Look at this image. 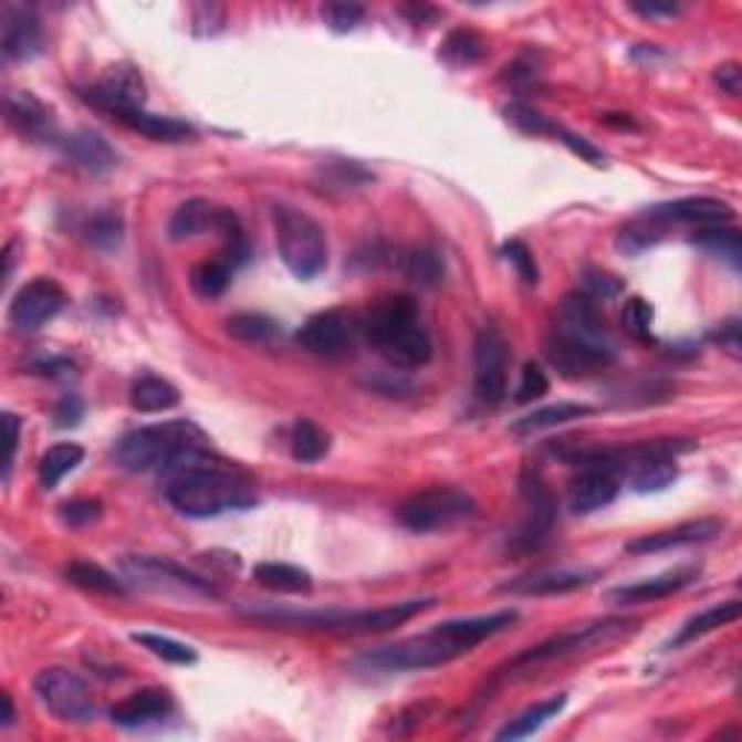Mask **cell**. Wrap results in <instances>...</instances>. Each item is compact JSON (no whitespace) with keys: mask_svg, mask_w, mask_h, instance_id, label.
<instances>
[{"mask_svg":"<svg viewBox=\"0 0 742 742\" xmlns=\"http://www.w3.org/2000/svg\"><path fill=\"white\" fill-rule=\"evenodd\" d=\"M177 404H180V391L163 377L146 375L130 386V406L137 412H169Z\"/></svg>","mask_w":742,"mask_h":742,"instance_id":"obj_31","label":"cell"},{"mask_svg":"<svg viewBox=\"0 0 742 742\" xmlns=\"http://www.w3.org/2000/svg\"><path fill=\"white\" fill-rule=\"evenodd\" d=\"M554 137H560V143L572 148V151L577 154V157H583V160L595 163V166H604V151L592 146L586 137H577V134H572V130H566V128H560V125H557V134H554Z\"/></svg>","mask_w":742,"mask_h":742,"instance_id":"obj_52","label":"cell"},{"mask_svg":"<svg viewBox=\"0 0 742 742\" xmlns=\"http://www.w3.org/2000/svg\"><path fill=\"white\" fill-rule=\"evenodd\" d=\"M82 415H85V404H82V398L79 395H64L62 400H59V406H55V427H79V421H82Z\"/></svg>","mask_w":742,"mask_h":742,"instance_id":"obj_53","label":"cell"},{"mask_svg":"<svg viewBox=\"0 0 742 742\" xmlns=\"http://www.w3.org/2000/svg\"><path fill=\"white\" fill-rule=\"evenodd\" d=\"M64 577H67V583L79 586V589L96 592V595H125L128 592V583L119 581L107 568L96 566V563H87V560H73V563H67L64 566Z\"/></svg>","mask_w":742,"mask_h":742,"instance_id":"obj_33","label":"cell"},{"mask_svg":"<svg viewBox=\"0 0 742 742\" xmlns=\"http://www.w3.org/2000/svg\"><path fill=\"white\" fill-rule=\"evenodd\" d=\"M363 18H366V9L357 7V3H325L322 7V21L337 32L357 30Z\"/></svg>","mask_w":742,"mask_h":742,"instance_id":"obj_48","label":"cell"},{"mask_svg":"<svg viewBox=\"0 0 742 742\" xmlns=\"http://www.w3.org/2000/svg\"><path fill=\"white\" fill-rule=\"evenodd\" d=\"M253 581L279 595H307L314 589L311 572L293 566V563H259L253 568Z\"/></svg>","mask_w":742,"mask_h":742,"instance_id":"obj_29","label":"cell"},{"mask_svg":"<svg viewBox=\"0 0 742 742\" xmlns=\"http://www.w3.org/2000/svg\"><path fill=\"white\" fill-rule=\"evenodd\" d=\"M595 412V406L589 404H572V400H563V404L543 406V409H534V412L522 415L511 424L513 436H534V432H543V429L563 427V424L581 421L586 415Z\"/></svg>","mask_w":742,"mask_h":742,"instance_id":"obj_27","label":"cell"},{"mask_svg":"<svg viewBox=\"0 0 742 742\" xmlns=\"http://www.w3.org/2000/svg\"><path fill=\"white\" fill-rule=\"evenodd\" d=\"M475 511L479 505L467 490L436 484L406 497L398 505V522L415 534H432V531L456 529L461 522L473 520Z\"/></svg>","mask_w":742,"mask_h":742,"instance_id":"obj_9","label":"cell"},{"mask_svg":"<svg viewBox=\"0 0 742 742\" xmlns=\"http://www.w3.org/2000/svg\"><path fill=\"white\" fill-rule=\"evenodd\" d=\"M134 641L143 644L151 656L169 661V665H195L198 661V652L189 644H180L169 636H157V633H134Z\"/></svg>","mask_w":742,"mask_h":742,"instance_id":"obj_42","label":"cell"},{"mask_svg":"<svg viewBox=\"0 0 742 742\" xmlns=\"http://www.w3.org/2000/svg\"><path fill=\"white\" fill-rule=\"evenodd\" d=\"M163 490L169 505L189 520H212L227 511H244L255 505L253 482L215 452L166 473Z\"/></svg>","mask_w":742,"mask_h":742,"instance_id":"obj_3","label":"cell"},{"mask_svg":"<svg viewBox=\"0 0 742 742\" xmlns=\"http://www.w3.org/2000/svg\"><path fill=\"white\" fill-rule=\"evenodd\" d=\"M511 345L497 325H484L473 345V395L488 409L508 398Z\"/></svg>","mask_w":742,"mask_h":742,"instance_id":"obj_12","label":"cell"},{"mask_svg":"<svg viewBox=\"0 0 742 742\" xmlns=\"http://www.w3.org/2000/svg\"><path fill=\"white\" fill-rule=\"evenodd\" d=\"M400 270H404L406 279H412L415 284H421V288H436L441 279H445V261L436 250H409V253L400 259Z\"/></svg>","mask_w":742,"mask_h":742,"instance_id":"obj_40","label":"cell"},{"mask_svg":"<svg viewBox=\"0 0 742 742\" xmlns=\"http://www.w3.org/2000/svg\"><path fill=\"white\" fill-rule=\"evenodd\" d=\"M273 227H276L279 259L293 276L307 282L320 276L328 264V238L322 223L296 207L279 203L273 207Z\"/></svg>","mask_w":742,"mask_h":742,"instance_id":"obj_7","label":"cell"},{"mask_svg":"<svg viewBox=\"0 0 742 742\" xmlns=\"http://www.w3.org/2000/svg\"><path fill=\"white\" fill-rule=\"evenodd\" d=\"M488 55V41L475 30H452L441 44V59L452 67H470Z\"/></svg>","mask_w":742,"mask_h":742,"instance_id":"obj_35","label":"cell"},{"mask_svg":"<svg viewBox=\"0 0 742 742\" xmlns=\"http://www.w3.org/2000/svg\"><path fill=\"white\" fill-rule=\"evenodd\" d=\"M740 615H742L740 600H725V604L711 606V609L693 615V618H690L688 624L679 629V636L670 641V647H681V644L697 641V638L708 636V633H713V629H722V627H728V624H734Z\"/></svg>","mask_w":742,"mask_h":742,"instance_id":"obj_32","label":"cell"},{"mask_svg":"<svg viewBox=\"0 0 742 742\" xmlns=\"http://www.w3.org/2000/svg\"><path fill=\"white\" fill-rule=\"evenodd\" d=\"M725 529L722 520H690L681 522L676 529L656 531V534H644L638 540H629L627 552L629 554H658V552H670V548H681V545H693V543H708L713 536H720V531Z\"/></svg>","mask_w":742,"mask_h":742,"instance_id":"obj_20","label":"cell"},{"mask_svg":"<svg viewBox=\"0 0 742 742\" xmlns=\"http://www.w3.org/2000/svg\"><path fill=\"white\" fill-rule=\"evenodd\" d=\"M522 493V522L516 534L511 536V548L520 554H531L543 548L545 540L552 536L554 522H557V499L552 497L548 484L536 470H525L520 482Z\"/></svg>","mask_w":742,"mask_h":742,"instance_id":"obj_13","label":"cell"},{"mask_svg":"<svg viewBox=\"0 0 742 742\" xmlns=\"http://www.w3.org/2000/svg\"><path fill=\"white\" fill-rule=\"evenodd\" d=\"M64 302H67V296H64L62 284L55 279H32L9 302V325L18 334H32V331L44 328L46 322L62 314Z\"/></svg>","mask_w":742,"mask_h":742,"instance_id":"obj_14","label":"cell"},{"mask_svg":"<svg viewBox=\"0 0 742 742\" xmlns=\"http://www.w3.org/2000/svg\"><path fill=\"white\" fill-rule=\"evenodd\" d=\"M566 704H568L566 693H557V697L545 699V702H536L534 708L522 711L516 720L508 722V725L497 734V740L516 742V740H525V736L536 734V731H540L545 722H552L557 713H563V708H566Z\"/></svg>","mask_w":742,"mask_h":742,"instance_id":"obj_30","label":"cell"},{"mask_svg":"<svg viewBox=\"0 0 742 742\" xmlns=\"http://www.w3.org/2000/svg\"><path fill=\"white\" fill-rule=\"evenodd\" d=\"M227 334H230L232 339H241V343L264 345L273 343V339L279 337V322L270 320L268 314L244 311V314H236L227 320Z\"/></svg>","mask_w":742,"mask_h":742,"instance_id":"obj_38","label":"cell"},{"mask_svg":"<svg viewBox=\"0 0 742 742\" xmlns=\"http://www.w3.org/2000/svg\"><path fill=\"white\" fill-rule=\"evenodd\" d=\"M218 209L215 203L203 198H191L175 209L169 221V238L171 241H189L203 232H215V221H218Z\"/></svg>","mask_w":742,"mask_h":742,"instance_id":"obj_28","label":"cell"},{"mask_svg":"<svg viewBox=\"0 0 742 742\" xmlns=\"http://www.w3.org/2000/svg\"><path fill=\"white\" fill-rule=\"evenodd\" d=\"M119 123L128 125V128L137 130V134H143V137L157 139V143H186V139H195V134H198V130L191 128L189 123H184V119H177V116L148 114L146 107L119 116Z\"/></svg>","mask_w":742,"mask_h":742,"instance_id":"obj_26","label":"cell"},{"mask_svg":"<svg viewBox=\"0 0 742 742\" xmlns=\"http://www.w3.org/2000/svg\"><path fill=\"white\" fill-rule=\"evenodd\" d=\"M713 339H717L731 357H740V322L731 320L725 322V325H720V331L713 334Z\"/></svg>","mask_w":742,"mask_h":742,"instance_id":"obj_55","label":"cell"},{"mask_svg":"<svg viewBox=\"0 0 742 742\" xmlns=\"http://www.w3.org/2000/svg\"><path fill=\"white\" fill-rule=\"evenodd\" d=\"M354 325L345 311H322L299 328L296 339L307 354L322 360H339L354 348Z\"/></svg>","mask_w":742,"mask_h":742,"instance_id":"obj_17","label":"cell"},{"mask_svg":"<svg viewBox=\"0 0 742 742\" xmlns=\"http://www.w3.org/2000/svg\"><path fill=\"white\" fill-rule=\"evenodd\" d=\"M368 180H372V175L352 160H331L320 166V184H322V189H328V191L331 189H337V191L360 189V186H366Z\"/></svg>","mask_w":742,"mask_h":742,"instance_id":"obj_41","label":"cell"},{"mask_svg":"<svg viewBox=\"0 0 742 742\" xmlns=\"http://www.w3.org/2000/svg\"><path fill=\"white\" fill-rule=\"evenodd\" d=\"M328 447H331L328 432L316 427L314 421L302 418V421L293 424L291 452L296 461H302V464H316V461H322L328 456Z\"/></svg>","mask_w":742,"mask_h":742,"instance_id":"obj_37","label":"cell"},{"mask_svg":"<svg viewBox=\"0 0 742 742\" xmlns=\"http://www.w3.org/2000/svg\"><path fill=\"white\" fill-rule=\"evenodd\" d=\"M85 100L119 119V116L130 114V111H143V105H146V82H143L134 64H111L102 73L100 82L85 93Z\"/></svg>","mask_w":742,"mask_h":742,"instance_id":"obj_15","label":"cell"},{"mask_svg":"<svg viewBox=\"0 0 742 742\" xmlns=\"http://www.w3.org/2000/svg\"><path fill=\"white\" fill-rule=\"evenodd\" d=\"M629 9H633V12H638V15H644V18L679 15V7H676V3H656V0H650V3H629Z\"/></svg>","mask_w":742,"mask_h":742,"instance_id":"obj_58","label":"cell"},{"mask_svg":"<svg viewBox=\"0 0 742 742\" xmlns=\"http://www.w3.org/2000/svg\"><path fill=\"white\" fill-rule=\"evenodd\" d=\"M3 708H7V713H3V725H12V720H15V708H12V697H9V693H3Z\"/></svg>","mask_w":742,"mask_h":742,"instance_id":"obj_59","label":"cell"},{"mask_svg":"<svg viewBox=\"0 0 742 742\" xmlns=\"http://www.w3.org/2000/svg\"><path fill=\"white\" fill-rule=\"evenodd\" d=\"M125 583H134L139 589L160 592V595H186V597H221V589L209 577L189 572L175 560L151 557V554H137V557L123 560Z\"/></svg>","mask_w":742,"mask_h":742,"instance_id":"obj_10","label":"cell"},{"mask_svg":"<svg viewBox=\"0 0 742 742\" xmlns=\"http://www.w3.org/2000/svg\"><path fill=\"white\" fill-rule=\"evenodd\" d=\"M3 424H7V473H3V479H9V470H12V464H15V452H18V429H21V421H18V415L7 412L3 415Z\"/></svg>","mask_w":742,"mask_h":742,"instance_id":"obj_56","label":"cell"},{"mask_svg":"<svg viewBox=\"0 0 742 742\" xmlns=\"http://www.w3.org/2000/svg\"><path fill=\"white\" fill-rule=\"evenodd\" d=\"M7 119L9 125L27 139H55V114L53 107L30 91H18L7 100Z\"/></svg>","mask_w":742,"mask_h":742,"instance_id":"obj_22","label":"cell"},{"mask_svg":"<svg viewBox=\"0 0 742 742\" xmlns=\"http://www.w3.org/2000/svg\"><path fill=\"white\" fill-rule=\"evenodd\" d=\"M123 232H125V223L116 212L93 215L85 227L87 241H91L96 250H105V253H111V250H116V247L123 244Z\"/></svg>","mask_w":742,"mask_h":742,"instance_id":"obj_44","label":"cell"},{"mask_svg":"<svg viewBox=\"0 0 742 742\" xmlns=\"http://www.w3.org/2000/svg\"><path fill=\"white\" fill-rule=\"evenodd\" d=\"M545 357L563 377H595L618 360V345L606 328L600 307L586 293H568L554 311Z\"/></svg>","mask_w":742,"mask_h":742,"instance_id":"obj_2","label":"cell"},{"mask_svg":"<svg viewBox=\"0 0 742 742\" xmlns=\"http://www.w3.org/2000/svg\"><path fill=\"white\" fill-rule=\"evenodd\" d=\"M624 291V284L613 276V273H604V270H589L586 276H583V291L595 302H609V299L620 296Z\"/></svg>","mask_w":742,"mask_h":742,"instance_id":"obj_51","label":"cell"},{"mask_svg":"<svg viewBox=\"0 0 742 742\" xmlns=\"http://www.w3.org/2000/svg\"><path fill=\"white\" fill-rule=\"evenodd\" d=\"M232 273H236V268H232L223 255L200 261L198 268L191 270V291L198 293L200 299H218L227 288H230Z\"/></svg>","mask_w":742,"mask_h":742,"instance_id":"obj_36","label":"cell"},{"mask_svg":"<svg viewBox=\"0 0 742 742\" xmlns=\"http://www.w3.org/2000/svg\"><path fill=\"white\" fill-rule=\"evenodd\" d=\"M516 618H520L516 609H502V613L475 615V618L445 620L427 633H418V636L380 647V650L363 652L354 667L363 673H412V670L445 667L456 658L473 652L488 638L505 633L508 627L516 624Z\"/></svg>","mask_w":742,"mask_h":742,"instance_id":"obj_1","label":"cell"},{"mask_svg":"<svg viewBox=\"0 0 742 742\" xmlns=\"http://www.w3.org/2000/svg\"><path fill=\"white\" fill-rule=\"evenodd\" d=\"M366 343L380 354L391 368L415 372L432 360V339L421 325L418 302L404 293L377 299L360 320Z\"/></svg>","mask_w":742,"mask_h":742,"instance_id":"obj_5","label":"cell"},{"mask_svg":"<svg viewBox=\"0 0 742 742\" xmlns=\"http://www.w3.org/2000/svg\"><path fill=\"white\" fill-rule=\"evenodd\" d=\"M620 473L613 464L600 459L577 461V475L568 484V508L581 516L600 511V508L613 505L615 497L620 493Z\"/></svg>","mask_w":742,"mask_h":742,"instance_id":"obj_16","label":"cell"},{"mask_svg":"<svg viewBox=\"0 0 742 742\" xmlns=\"http://www.w3.org/2000/svg\"><path fill=\"white\" fill-rule=\"evenodd\" d=\"M436 604V597L400 600V604L377 606V609H284V606H253L244 609V618L268 624V627L316 629V633H343V636H372L389 633L415 615Z\"/></svg>","mask_w":742,"mask_h":742,"instance_id":"obj_4","label":"cell"},{"mask_svg":"<svg viewBox=\"0 0 742 742\" xmlns=\"http://www.w3.org/2000/svg\"><path fill=\"white\" fill-rule=\"evenodd\" d=\"M650 218H656L661 227L670 223H690L697 230L704 227H728L734 221V209L728 207L725 200L717 198H681L673 203H658V207L647 209Z\"/></svg>","mask_w":742,"mask_h":742,"instance_id":"obj_18","label":"cell"},{"mask_svg":"<svg viewBox=\"0 0 742 742\" xmlns=\"http://www.w3.org/2000/svg\"><path fill=\"white\" fill-rule=\"evenodd\" d=\"M400 12H404L406 18H409V23H421V27H429V23L438 21V9L427 7V3H406V7H400Z\"/></svg>","mask_w":742,"mask_h":742,"instance_id":"obj_57","label":"cell"},{"mask_svg":"<svg viewBox=\"0 0 742 742\" xmlns=\"http://www.w3.org/2000/svg\"><path fill=\"white\" fill-rule=\"evenodd\" d=\"M595 581H597V572L557 568V572H536V574H529V577H516V581L505 583L502 592H513V595H525V597H552V595H568V592L586 589V586Z\"/></svg>","mask_w":742,"mask_h":742,"instance_id":"obj_24","label":"cell"},{"mask_svg":"<svg viewBox=\"0 0 742 742\" xmlns=\"http://www.w3.org/2000/svg\"><path fill=\"white\" fill-rule=\"evenodd\" d=\"M693 581H697V572H693V568H676V572H665L658 574V577L629 583V586H615V589L606 592V597L620 606L656 604L661 597H670L676 595V592H681Z\"/></svg>","mask_w":742,"mask_h":742,"instance_id":"obj_23","label":"cell"},{"mask_svg":"<svg viewBox=\"0 0 742 742\" xmlns=\"http://www.w3.org/2000/svg\"><path fill=\"white\" fill-rule=\"evenodd\" d=\"M32 688H35L39 702L53 713L55 720L85 725V722L96 717L91 688H87L82 676L67 670V667H46V670L35 676Z\"/></svg>","mask_w":742,"mask_h":742,"instance_id":"obj_11","label":"cell"},{"mask_svg":"<svg viewBox=\"0 0 742 742\" xmlns=\"http://www.w3.org/2000/svg\"><path fill=\"white\" fill-rule=\"evenodd\" d=\"M3 59L7 62H30L44 50V32L39 15L27 7H9L3 12Z\"/></svg>","mask_w":742,"mask_h":742,"instance_id":"obj_19","label":"cell"},{"mask_svg":"<svg viewBox=\"0 0 742 742\" xmlns=\"http://www.w3.org/2000/svg\"><path fill=\"white\" fill-rule=\"evenodd\" d=\"M175 711L171 693L163 688H143L111 708V720L119 728H146L163 722Z\"/></svg>","mask_w":742,"mask_h":742,"instance_id":"obj_21","label":"cell"},{"mask_svg":"<svg viewBox=\"0 0 742 742\" xmlns=\"http://www.w3.org/2000/svg\"><path fill=\"white\" fill-rule=\"evenodd\" d=\"M693 244H699L711 255H717V259L728 261L734 270H740L742 241H740V232L731 230V227H704V230H697Z\"/></svg>","mask_w":742,"mask_h":742,"instance_id":"obj_39","label":"cell"},{"mask_svg":"<svg viewBox=\"0 0 742 742\" xmlns=\"http://www.w3.org/2000/svg\"><path fill=\"white\" fill-rule=\"evenodd\" d=\"M502 259H505L508 264H513V270L520 273V279L525 284L540 282V270H536L534 253H531L522 241H516V238H513V241H505V244H502Z\"/></svg>","mask_w":742,"mask_h":742,"instance_id":"obj_47","label":"cell"},{"mask_svg":"<svg viewBox=\"0 0 742 742\" xmlns=\"http://www.w3.org/2000/svg\"><path fill=\"white\" fill-rule=\"evenodd\" d=\"M633 633H636V620L609 618V620H597V624H583V627L560 633V636L548 638V641L536 644L531 650L511 658V661L499 670L493 681H505L516 673H531L534 667L548 665V661H560V658L577 656V652L583 650H597V647L620 641V638L633 636Z\"/></svg>","mask_w":742,"mask_h":742,"instance_id":"obj_8","label":"cell"},{"mask_svg":"<svg viewBox=\"0 0 742 742\" xmlns=\"http://www.w3.org/2000/svg\"><path fill=\"white\" fill-rule=\"evenodd\" d=\"M505 119L522 134H529V137H554L557 134V125L543 116L536 107L525 105V102H511L505 105Z\"/></svg>","mask_w":742,"mask_h":742,"instance_id":"obj_43","label":"cell"},{"mask_svg":"<svg viewBox=\"0 0 742 742\" xmlns=\"http://www.w3.org/2000/svg\"><path fill=\"white\" fill-rule=\"evenodd\" d=\"M536 79H540V67H536V62L531 59V55H522V59H516V62H511L505 70H502L499 82L513 87V91H525V87L536 85Z\"/></svg>","mask_w":742,"mask_h":742,"instance_id":"obj_50","label":"cell"},{"mask_svg":"<svg viewBox=\"0 0 742 742\" xmlns=\"http://www.w3.org/2000/svg\"><path fill=\"white\" fill-rule=\"evenodd\" d=\"M620 320H624V328H627L629 337L638 339V343H650L656 311H652V305L647 302V299H641V296L627 299V305H624V316H620Z\"/></svg>","mask_w":742,"mask_h":742,"instance_id":"obj_45","label":"cell"},{"mask_svg":"<svg viewBox=\"0 0 742 742\" xmlns=\"http://www.w3.org/2000/svg\"><path fill=\"white\" fill-rule=\"evenodd\" d=\"M543 395H548V377L536 363H525L522 366L520 386H516V404H534Z\"/></svg>","mask_w":742,"mask_h":742,"instance_id":"obj_49","label":"cell"},{"mask_svg":"<svg viewBox=\"0 0 742 742\" xmlns=\"http://www.w3.org/2000/svg\"><path fill=\"white\" fill-rule=\"evenodd\" d=\"M209 452H212V441L207 432L184 418V421L151 424V427L125 432L114 447V461L128 473H151V470L171 473L177 467Z\"/></svg>","mask_w":742,"mask_h":742,"instance_id":"obj_6","label":"cell"},{"mask_svg":"<svg viewBox=\"0 0 742 742\" xmlns=\"http://www.w3.org/2000/svg\"><path fill=\"white\" fill-rule=\"evenodd\" d=\"M64 154H67L70 163H73L76 169L87 171V175L93 177H102L107 175V171H114L116 163H119L114 146L102 137L100 130L91 128L76 130L73 137L64 139Z\"/></svg>","mask_w":742,"mask_h":742,"instance_id":"obj_25","label":"cell"},{"mask_svg":"<svg viewBox=\"0 0 742 742\" xmlns=\"http://www.w3.org/2000/svg\"><path fill=\"white\" fill-rule=\"evenodd\" d=\"M82 461H85V450H82L79 445H70V441H64V445L50 447V450L41 456V464H39L41 488H44V490L59 488L64 475L73 473V470H76Z\"/></svg>","mask_w":742,"mask_h":742,"instance_id":"obj_34","label":"cell"},{"mask_svg":"<svg viewBox=\"0 0 742 742\" xmlns=\"http://www.w3.org/2000/svg\"><path fill=\"white\" fill-rule=\"evenodd\" d=\"M713 82H717V87H720L722 93H728V96H740V91H742L740 64L736 62L720 64V67L713 70Z\"/></svg>","mask_w":742,"mask_h":742,"instance_id":"obj_54","label":"cell"},{"mask_svg":"<svg viewBox=\"0 0 742 742\" xmlns=\"http://www.w3.org/2000/svg\"><path fill=\"white\" fill-rule=\"evenodd\" d=\"M59 516H62L67 529H87V525H93L102 516V502L91 497L70 499V502H64L59 508Z\"/></svg>","mask_w":742,"mask_h":742,"instance_id":"obj_46","label":"cell"}]
</instances>
